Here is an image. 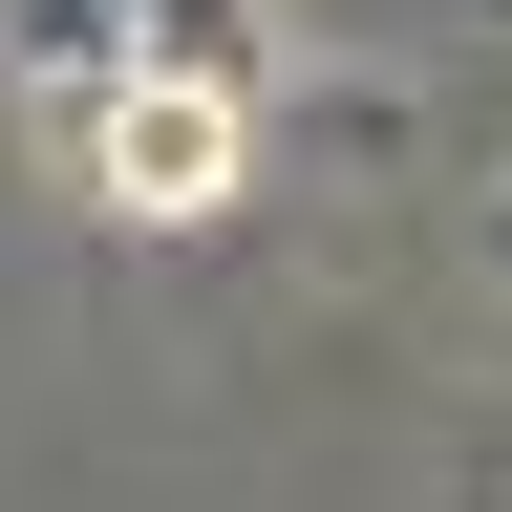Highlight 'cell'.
<instances>
[{
    "label": "cell",
    "mask_w": 512,
    "mask_h": 512,
    "mask_svg": "<svg viewBox=\"0 0 512 512\" xmlns=\"http://www.w3.org/2000/svg\"><path fill=\"white\" fill-rule=\"evenodd\" d=\"M235 64H150V86H107L86 107V171L128 192V214H214V171H235Z\"/></svg>",
    "instance_id": "6da1fadb"
}]
</instances>
